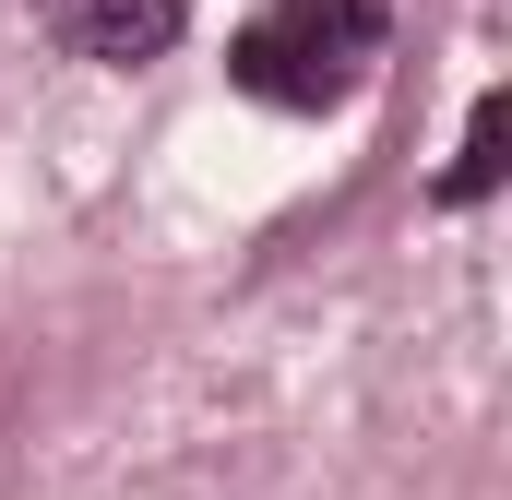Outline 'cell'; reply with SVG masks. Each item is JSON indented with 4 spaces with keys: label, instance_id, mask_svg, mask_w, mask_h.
Segmentation results:
<instances>
[{
    "label": "cell",
    "instance_id": "3",
    "mask_svg": "<svg viewBox=\"0 0 512 500\" xmlns=\"http://www.w3.org/2000/svg\"><path fill=\"white\" fill-rule=\"evenodd\" d=\"M501 131H512V96H477V120H465V155H453L441 203H477V191L501 179Z\"/></svg>",
    "mask_w": 512,
    "mask_h": 500
},
{
    "label": "cell",
    "instance_id": "2",
    "mask_svg": "<svg viewBox=\"0 0 512 500\" xmlns=\"http://www.w3.org/2000/svg\"><path fill=\"white\" fill-rule=\"evenodd\" d=\"M36 24L96 72H143L179 48V0H36Z\"/></svg>",
    "mask_w": 512,
    "mask_h": 500
},
{
    "label": "cell",
    "instance_id": "1",
    "mask_svg": "<svg viewBox=\"0 0 512 500\" xmlns=\"http://www.w3.org/2000/svg\"><path fill=\"white\" fill-rule=\"evenodd\" d=\"M370 60H382V0H262L251 24H239V48H227L239 96L298 108V120L346 108L370 84Z\"/></svg>",
    "mask_w": 512,
    "mask_h": 500
}]
</instances>
